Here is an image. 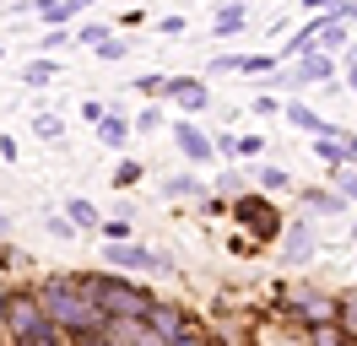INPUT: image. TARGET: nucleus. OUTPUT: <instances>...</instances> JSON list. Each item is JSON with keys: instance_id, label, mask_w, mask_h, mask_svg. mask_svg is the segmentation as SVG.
I'll list each match as a JSON object with an SVG mask.
<instances>
[{"instance_id": "f3484780", "label": "nucleus", "mask_w": 357, "mask_h": 346, "mask_svg": "<svg viewBox=\"0 0 357 346\" xmlns=\"http://www.w3.org/2000/svg\"><path fill=\"white\" fill-rule=\"evenodd\" d=\"M249 179H255V190H260V195H282V190H292V173L282 168V163H260V168H249Z\"/></svg>"}, {"instance_id": "37998d69", "label": "nucleus", "mask_w": 357, "mask_h": 346, "mask_svg": "<svg viewBox=\"0 0 357 346\" xmlns=\"http://www.w3.org/2000/svg\"><path fill=\"white\" fill-rule=\"evenodd\" d=\"M157 33H162V38H178V33H184V17H162V22H157Z\"/></svg>"}, {"instance_id": "4c0bfd02", "label": "nucleus", "mask_w": 357, "mask_h": 346, "mask_svg": "<svg viewBox=\"0 0 357 346\" xmlns=\"http://www.w3.org/2000/svg\"><path fill=\"white\" fill-rule=\"evenodd\" d=\"M238 157H260V151H266V135H260V130H249V135H238Z\"/></svg>"}, {"instance_id": "5701e85b", "label": "nucleus", "mask_w": 357, "mask_h": 346, "mask_svg": "<svg viewBox=\"0 0 357 346\" xmlns=\"http://www.w3.org/2000/svg\"><path fill=\"white\" fill-rule=\"evenodd\" d=\"M109 38H114L109 22H82V27H76V43H82V49H92V54H98V49H103Z\"/></svg>"}, {"instance_id": "603ef678", "label": "nucleus", "mask_w": 357, "mask_h": 346, "mask_svg": "<svg viewBox=\"0 0 357 346\" xmlns=\"http://www.w3.org/2000/svg\"><path fill=\"white\" fill-rule=\"evenodd\" d=\"M244 6H249V0H244Z\"/></svg>"}, {"instance_id": "2f4dec72", "label": "nucleus", "mask_w": 357, "mask_h": 346, "mask_svg": "<svg viewBox=\"0 0 357 346\" xmlns=\"http://www.w3.org/2000/svg\"><path fill=\"white\" fill-rule=\"evenodd\" d=\"M70 43H76V33H70V27H44L38 49H44V54H60V49H70Z\"/></svg>"}, {"instance_id": "a878e982", "label": "nucleus", "mask_w": 357, "mask_h": 346, "mask_svg": "<svg viewBox=\"0 0 357 346\" xmlns=\"http://www.w3.org/2000/svg\"><path fill=\"white\" fill-rule=\"evenodd\" d=\"M33 135H38V141H66V119H60V114H33Z\"/></svg>"}, {"instance_id": "c85d7f7f", "label": "nucleus", "mask_w": 357, "mask_h": 346, "mask_svg": "<svg viewBox=\"0 0 357 346\" xmlns=\"http://www.w3.org/2000/svg\"><path fill=\"white\" fill-rule=\"evenodd\" d=\"M335 324L352 336V346H357V292H341V303H335Z\"/></svg>"}, {"instance_id": "2eb2a0df", "label": "nucleus", "mask_w": 357, "mask_h": 346, "mask_svg": "<svg viewBox=\"0 0 357 346\" xmlns=\"http://www.w3.org/2000/svg\"><path fill=\"white\" fill-rule=\"evenodd\" d=\"M319 49L341 60V54L352 49V27H347V22H341V17H319Z\"/></svg>"}, {"instance_id": "ddd939ff", "label": "nucleus", "mask_w": 357, "mask_h": 346, "mask_svg": "<svg viewBox=\"0 0 357 346\" xmlns=\"http://www.w3.org/2000/svg\"><path fill=\"white\" fill-rule=\"evenodd\" d=\"M244 27H249V6H244V0H222V6H217V22H211L217 43H222V38H238Z\"/></svg>"}, {"instance_id": "412c9836", "label": "nucleus", "mask_w": 357, "mask_h": 346, "mask_svg": "<svg viewBox=\"0 0 357 346\" xmlns=\"http://www.w3.org/2000/svg\"><path fill=\"white\" fill-rule=\"evenodd\" d=\"M130 92H141L146 103H162V92H168V76H162V70H141V76L130 82Z\"/></svg>"}, {"instance_id": "09e8293b", "label": "nucleus", "mask_w": 357, "mask_h": 346, "mask_svg": "<svg viewBox=\"0 0 357 346\" xmlns=\"http://www.w3.org/2000/svg\"><path fill=\"white\" fill-rule=\"evenodd\" d=\"M66 6H70V17H82V11H92L98 0H66Z\"/></svg>"}, {"instance_id": "6e6552de", "label": "nucleus", "mask_w": 357, "mask_h": 346, "mask_svg": "<svg viewBox=\"0 0 357 346\" xmlns=\"http://www.w3.org/2000/svg\"><path fill=\"white\" fill-rule=\"evenodd\" d=\"M292 82L298 86H335L341 82V60L325 54V49H309V54L292 60Z\"/></svg>"}, {"instance_id": "6ab92c4d", "label": "nucleus", "mask_w": 357, "mask_h": 346, "mask_svg": "<svg viewBox=\"0 0 357 346\" xmlns=\"http://www.w3.org/2000/svg\"><path fill=\"white\" fill-rule=\"evenodd\" d=\"M27 11L44 22V27H70V6L66 0H27Z\"/></svg>"}, {"instance_id": "dca6fc26", "label": "nucleus", "mask_w": 357, "mask_h": 346, "mask_svg": "<svg viewBox=\"0 0 357 346\" xmlns=\"http://www.w3.org/2000/svg\"><path fill=\"white\" fill-rule=\"evenodd\" d=\"M162 195H168V200H206L211 184L195 179V173H168V179H162Z\"/></svg>"}, {"instance_id": "9d476101", "label": "nucleus", "mask_w": 357, "mask_h": 346, "mask_svg": "<svg viewBox=\"0 0 357 346\" xmlns=\"http://www.w3.org/2000/svg\"><path fill=\"white\" fill-rule=\"evenodd\" d=\"M282 255L292 265H303V260L319 255V233L309 227V216H287V227H282Z\"/></svg>"}, {"instance_id": "c9c22d12", "label": "nucleus", "mask_w": 357, "mask_h": 346, "mask_svg": "<svg viewBox=\"0 0 357 346\" xmlns=\"http://www.w3.org/2000/svg\"><path fill=\"white\" fill-rule=\"evenodd\" d=\"M238 60H244V54H222V49H217V54H211V76H238Z\"/></svg>"}, {"instance_id": "1a4fd4ad", "label": "nucleus", "mask_w": 357, "mask_h": 346, "mask_svg": "<svg viewBox=\"0 0 357 346\" xmlns=\"http://www.w3.org/2000/svg\"><path fill=\"white\" fill-rule=\"evenodd\" d=\"M168 103H178V114L190 119V114H206L211 108V86L206 76H168V92H162Z\"/></svg>"}, {"instance_id": "a211bd4d", "label": "nucleus", "mask_w": 357, "mask_h": 346, "mask_svg": "<svg viewBox=\"0 0 357 346\" xmlns=\"http://www.w3.org/2000/svg\"><path fill=\"white\" fill-rule=\"evenodd\" d=\"M130 135H135V125L125 119V114H114V108H109V119L98 125V141H103V146H114V151H125V146H130Z\"/></svg>"}, {"instance_id": "bb28decb", "label": "nucleus", "mask_w": 357, "mask_h": 346, "mask_svg": "<svg viewBox=\"0 0 357 346\" xmlns=\"http://www.w3.org/2000/svg\"><path fill=\"white\" fill-rule=\"evenodd\" d=\"M211 195H217V200H227V206H233V200L244 195V179H238V168L217 173V179H211Z\"/></svg>"}, {"instance_id": "4468645a", "label": "nucleus", "mask_w": 357, "mask_h": 346, "mask_svg": "<svg viewBox=\"0 0 357 346\" xmlns=\"http://www.w3.org/2000/svg\"><path fill=\"white\" fill-rule=\"evenodd\" d=\"M60 211L70 216V227H76V233H98V227H103V211L92 206L87 195H70V200L60 206Z\"/></svg>"}, {"instance_id": "0eeeda50", "label": "nucleus", "mask_w": 357, "mask_h": 346, "mask_svg": "<svg viewBox=\"0 0 357 346\" xmlns=\"http://www.w3.org/2000/svg\"><path fill=\"white\" fill-rule=\"evenodd\" d=\"M168 135H174V146H178V157H184V163H195V168L217 163V146H211V135H206L195 119H184V114H178L174 125H168Z\"/></svg>"}, {"instance_id": "7ed1b4c3", "label": "nucleus", "mask_w": 357, "mask_h": 346, "mask_svg": "<svg viewBox=\"0 0 357 346\" xmlns=\"http://www.w3.org/2000/svg\"><path fill=\"white\" fill-rule=\"evenodd\" d=\"M54 324H49L44 303L38 292H27V287H0V336L11 346H33L38 336H49Z\"/></svg>"}, {"instance_id": "7c9ffc66", "label": "nucleus", "mask_w": 357, "mask_h": 346, "mask_svg": "<svg viewBox=\"0 0 357 346\" xmlns=\"http://www.w3.org/2000/svg\"><path fill=\"white\" fill-rule=\"evenodd\" d=\"M309 346H352V336L341 324H314L309 330Z\"/></svg>"}, {"instance_id": "f03ea898", "label": "nucleus", "mask_w": 357, "mask_h": 346, "mask_svg": "<svg viewBox=\"0 0 357 346\" xmlns=\"http://www.w3.org/2000/svg\"><path fill=\"white\" fill-rule=\"evenodd\" d=\"M82 276V287H87V298L103 308V319H146V308L157 303V292H146L135 276H125V271H76Z\"/></svg>"}, {"instance_id": "e433bc0d", "label": "nucleus", "mask_w": 357, "mask_h": 346, "mask_svg": "<svg viewBox=\"0 0 357 346\" xmlns=\"http://www.w3.org/2000/svg\"><path fill=\"white\" fill-rule=\"evenodd\" d=\"M125 54H130V38H119V33H114V38L98 49V60H109V65H114V60H125Z\"/></svg>"}, {"instance_id": "3c124183", "label": "nucleus", "mask_w": 357, "mask_h": 346, "mask_svg": "<svg viewBox=\"0 0 357 346\" xmlns=\"http://www.w3.org/2000/svg\"><path fill=\"white\" fill-rule=\"evenodd\" d=\"M352 243H357V216H352Z\"/></svg>"}, {"instance_id": "f8f14e48", "label": "nucleus", "mask_w": 357, "mask_h": 346, "mask_svg": "<svg viewBox=\"0 0 357 346\" xmlns=\"http://www.w3.org/2000/svg\"><path fill=\"white\" fill-rule=\"evenodd\" d=\"M303 211H309V216H347L352 206H347L331 184H303Z\"/></svg>"}, {"instance_id": "39448f33", "label": "nucleus", "mask_w": 357, "mask_h": 346, "mask_svg": "<svg viewBox=\"0 0 357 346\" xmlns=\"http://www.w3.org/2000/svg\"><path fill=\"white\" fill-rule=\"evenodd\" d=\"M282 314L287 319H298L303 330H314V324H335V292H325V287H314V281H287L282 292Z\"/></svg>"}, {"instance_id": "9b49d317", "label": "nucleus", "mask_w": 357, "mask_h": 346, "mask_svg": "<svg viewBox=\"0 0 357 346\" xmlns=\"http://www.w3.org/2000/svg\"><path fill=\"white\" fill-rule=\"evenodd\" d=\"M282 114H287V125L292 130H303V135H331V119H325V114H319V108H309V103H298V98H287V103H282Z\"/></svg>"}, {"instance_id": "c03bdc74", "label": "nucleus", "mask_w": 357, "mask_h": 346, "mask_svg": "<svg viewBox=\"0 0 357 346\" xmlns=\"http://www.w3.org/2000/svg\"><path fill=\"white\" fill-rule=\"evenodd\" d=\"M17 157H22V146H17L11 135H0V163H17Z\"/></svg>"}, {"instance_id": "20e7f679", "label": "nucleus", "mask_w": 357, "mask_h": 346, "mask_svg": "<svg viewBox=\"0 0 357 346\" xmlns=\"http://www.w3.org/2000/svg\"><path fill=\"white\" fill-rule=\"evenodd\" d=\"M227 216H233L249 233V243H260V249H266V243H282V227H287V211H282L276 200H266L260 190H244L227 206Z\"/></svg>"}, {"instance_id": "aec40b11", "label": "nucleus", "mask_w": 357, "mask_h": 346, "mask_svg": "<svg viewBox=\"0 0 357 346\" xmlns=\"http://www.w3.org/2000/svg\"><path fill=\"white\" fill-rule=\"evenodd\" d=\"M54 76H60V60H54V54H38V60L22 65V82H27V86H49Z\"/></svg>"}, {"instance_id": "a18cd8bd", "label": "nucleus", "mask_w": 357, "mask_h": 346, "mask_svg": "<svg viewBox=\"0 0 357 346\" xmlns=\"http://www.w3.org/2000/svg\"><path fill=\"white\" fill-rule=\"evenodd\" d=\"M33 346H70V336H60V330H49V336H38Z\"/></svg>"}, {"instance_id": "f257e3e1", "label": "nucleus", "mask_w": 357, "mask_h": 346, "mask_svg": "<svg viewBox=\"0 0 357 346\" xmlns=\"http://www.w3.org/2000/svg\"><path fill=\"white\" fill-rule=\"evenodd\" d=\"M33 292H38L49 324H54L60 336H87V330H103V324H109V319H103V308L87 298V287H82L76 271H49Z\"/></svg>"}, {"instance_id": "de8ad7c7", "label": "nucleus", "mask_w": 357, "mask_h": 346, "mask_svg": "<svg viewBox=\"0 0 357 346\" xmlns=\"http://www.w3.org/2000/svg\"><path fill=\"white\" fill-rule=\"evenodd\" d=\"M17 260H22V255H17V249H11V243H0V271H11V265H17Z\"/></svg>"}, {"instance_id": "58836bf2", "label": "nucleus", "mask_w": 357, "mask_h": 346, "mask_svg": "<svg viewBox=\"0 0 357 346\" xmlns=\"http://www.w3.org/2000/svg\"><path fill=\"white\" fill-rule=\"evenodd\" d=\"M82 119H87V125L98 130L103 119H109V103H103V98H87V103H82Z\"/></svg>"}, {"instance_id": "8fccbe9b", "label": "nucleus", "mask_w": 357, "mask_h": 346, "mask_svg": "<svg viewBox=\"0 0 357 346\" xmlns=\"http://www.w3.org/2000/svg\"><path fill=\"white\" fill-rule=\"evenodd\" d=\"M0 238H11V211L0 206Z\"/></svg>"}, {"instance_id": "393cba45", "label": "nucleus", "mask_w": 357, "mask_h": 346, "mask_svg": "<svg viewBox=\"0 0 357 346\" xmlns=\"http://www.w3.org/2000/svg\"><path fill=\"white\" fill-rule=\"evenodd\" d=\"M309 146H314V157H319L325 168H347V151H341V141H331V135H314Z\"/></svg>"}, {"instance_id": "4be33fe9", "label": "nucleus", "mask_w": 357, "mask_h": 346, "mask_svg": "<svg viewBox=\"0 0 357 346\" xmlns=\"http://www.w3.org/2000/svg\"><path fill=\"white\" fill-rule=\"evenodd\" d=\"M103 243H130L135 238V222H130V211H119V216H103Z\"/></svg>"}, {"instance_id": "c756f323", "label": "nucleus", "mask_w": 357, "mask_h": 346, "mask_svg": "<svg viewBox=\"0 0 357 346\" xmlns=\"http://www.w3.org/2000/svg\"><path fill=\"white\" fill-rule=\"evenodd\" d=\"M331 190L347 200V206H357V168H331Z\"/></svg>"}, {"instance_id": "423d86ee", "label": "nucleus", "mask_w": 357, "mask_h": 346, "mask_svg": "<svg viewBox=\"0 0 357 346\" xmlns=\"http://www.w3.org/2000/svg\"><path fill=\"white\" fill-rule=\"evenodd\" d=\"M103 265H109V271H125V276H178L174 255H162V249L141 243V238H130V243H103Z\"/></svg>"}, {"instance_id": "a19ab883", "label": "nucleus", "mask_w": 357, "mask_h": 346, "mask_svg": "<svg viewBox=\"0 0 357 346\" xmlns=\"http://www.w3.org/2000/svg\"><path fill=\"white\" fill-rule=\"evenodd\" d=\"M325 17H341L347 27H352V22H357V0H331V11H325Z\"/></svg>"}, {"instance_id": "49530a36", "label": "nucleus", "mask_w": 357, "mask_h": 346, "mask_svg": "<svg viewBox=\"0 0 357 346\" xmlns=\"http://www.w3.org/2000/svg\"><path fill=\"white\" fill-rule=\"evenodd\" d=\"M298 6H303L309 17H325V11H331V0H298Z\"/></svg>"}, {"instance_id": "cd10ccee", "label": "nucleus", "mask_w": 357, "mask_h": 346, "mask_svg": "<svg viewBox=\"0 0 357 346\" xmlns=\"http://www.w3.org/2000/svg\"><path fill=\"white\" fill-rule=\"evenodd\" d=\"M130 125H135V135H152V130L168 125V108H162V103H146V108H141V114L130 119Z\"/></svg>"}, {"instance_id": "473e14b6", "label": "nucleus", "mask_w": 357, "mask_h": 346, "mask_svg": "<svg viewBox=\"0 0 357 346\" xmlns=\"http://www.w3.org/2000/svg\"><path fill=\"white\" fill-rule=\"evenodd\" d=\"M276 70V54H244L238 60V76H271Z\"/></svg>"}, {"instance_id": "f704fd0d", "label": "nucleus", "mask_w": 357, "mask_h": 346, "mask_svg": "<svg viewBox=\"0 0 357 346\" xmlns=\"http://www.w3.org/2000/svg\"><path fill=\"white\" fill-rule=\"evenodd\" d=\"M44 233L49 238H76V227H70L66 211H44Z\"/></svg>"}, {"instance_id": "b1692460", "label": "nucleus", "mask_w": 357, "mask_h": 346, "mask_svg": "<svg viewBox=\"0 0 357 346\" xmlns=\"http://www.w3.org/2000/svg\"><path fill=\"white\" fill-rule=\"evenodd\" d=\"M141 179H146V163H135V157H125V163L109 173V184H114V190H135Z\"/></svg>"}, {"instance_id": "72a5a7b5", "label": "nucleus", "mask_w": 357, "mask_h": 346, "mask_svg": "<svg viewBox=\"0 0 357 346\" xmlns=\"http://www.w3.org/2000/svg\"><path fill=\"white\" fill-rule=\"evenodd\" d=\"M341 92H352V98H357V43L341 54Z\"/></svg>"}, {"instance_id": "ea45409f", "label": "nucleus", "mask_w": 357, "mask_h": 346, "mask_svg": "<svg viewBox=\"0 0 357 346\" xmlns=\"http://www.w3.org/2000/svg\"><path fill=\"white\" fill-rule=\"evenodd\" d=\"M255 114H260V119H271V114H282V98H276V92H260V98H255Z\"/></svg>"}, {"instance_id": "79ce46f5", "label": "nucleus", "mask_w": 357, "mask_h": 346, "mask_svg": "<svg viewBox=\"0 0 357 346\" xmlns=\"http://www.w3.org/2000/svg\"><path fill=\"white\" fill-rule=\"evenodd\" d=\"M341 151H347V168H357V130H341Z\"/></svg>"}]
</instances>
